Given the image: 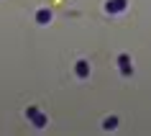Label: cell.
I'll return each instance as SVG.
<instances>
[{
    "label": "cell",
    "mask_w": 151,
    "mask_h": 136,
    "mask_svg": "<svg viewBox=\"0 0 151 136\" xmlns=\"http://www.w3.org/2000/svg\"><path fill=\"white\" fill-rule=\"evenodd\" d=\"M26 118H31L36 128H44V126H46V116H44L39 108H26Z\"/></svg>",
    "instance_id": "6da1fadb"
},
{
    "label": "cell",
    "mask_w": 151,
    "mask_h": 136,
    "mask_svg": "<svg viewBox=\"0 0 151 136\" xmlns=\"http://www.w3.org/2000/svg\"><path fill=\"white\" fill-rule=\"evenodd\" d=\"M126 8H128V0H108V3H105V10H108L110 16H115V13H123Z\"/></svg>",
    "instance_id": "7a4b0ae2"
},
{
    "label": "cell",
    "mask_w": 151,
    "mask_h": 136,
    "mask_svg": "<svg viewBox=\"0 0 151 136\" xmlns=\"http://www.w3.org/2000/svg\"><path fill=\"white\" fill-rule=\"evenodd\" d=\"M118 67H120V75H123V77H131V75H133V64H131V59H128L126 54L118 56Z\"/></svg>",
    "instance_id": "3957f363"
},
{
    "label": "cell",
    "mask_w": 151,
    "mask_h": 136,
    "mask_svg": "<svg viewBox=\"0 0 151 136\" xmlns=\"http://www.w3.org/2000/svg\"><path fill=\"white\" fill-rule=\"evenodd\" d=\"M74 75H77L80 80H85V77L90 75V62H85V59H80V62H77V67H74Z\"/></svg>",
    "instance_id": "277c9868"
},
{
    "label": "cell",
    "mask_w": 151,
    "mask_h": 136,
    "mask_svg": "<svg viewBox=\"0 0 151 136\" xmlns=\"http://www.w3.org/2000/svg\"><path fill=\"white\" fill-rule=\"evenodd\" d=\"M49 21H51V10H49V8H41L39 13H36V23H39V26H46Z\"/></svg>",
    "instance_id": "5b68a950"
},
{
    "label": "cell",
    "mask_w": 151,
    "mask_h": 136,
    "mask_svg": "<svg viewBox=\"0 0 151 136\" xmlns=\"http://www.w3.org/2000/svg\"><path fill=\"white\" fill-rule=\"evenodd\" d=\"M115 126H118V118H115V116H110V118L103 121V128H105V131H110V128H115Z\"/></svg>",
    "instance_id": "8992f818"
}]
</instances>
